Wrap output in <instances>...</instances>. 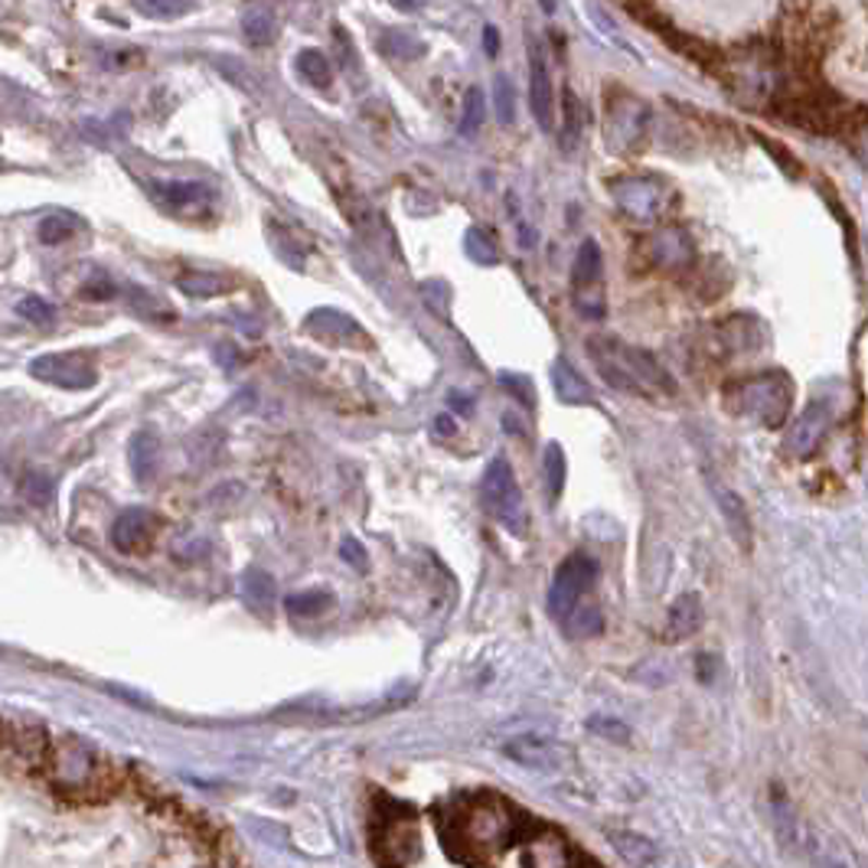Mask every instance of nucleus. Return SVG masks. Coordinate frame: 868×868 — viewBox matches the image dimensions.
I'll use <instances>...</instances> for the list:
<instances>
[{"instance_id":"obj_1","label":"nucleus","mask_w":868,"mask_h":868,"mask_svg":"<svg viewBox=\"0 0 868 868\" xmlns=\"http://www.w3.org/2000/svg\"><path fill=\"white\" fill-rule=\"evenodd\" d=\"M588 357L594 360L598 373L620 393L630 396H676V379L660 366V360L640 347H630L617 337H594L588 340Z\"/></svg>"},{"instance_id":"obj_2","label":"nucleus","mask_w":868,"mask_h":868,"mask_svg":"<svg viewBox=\"0 0 868 868\" xmlns=\"http://www.w3.org/2000/svg\"><path fill=\"white\" fill-rule=\"evenodd\" d=\"M791 402H794V386L784 373H758L728 389V409L764 429L784 425L791 415Z\"/></svg>"},{"instance_id":"obj_3","label":"nucleus","mask_w":868,"mask_h":868,"mask_svg":"<svg viewBox=\"0 0 868 868\" xmlns=\"http://www.w3.org/2000/svg\"><path fill=\"white\" fill-rule=\"evenodd\" d=\"M480 499L486 506V513L509 532L522 535L526 529V509H522V493L516 483V473L509 467L506 457H493L483 470L480 480Z\"/></svg>"},{"instance_id":"obj_4","label":"nucleus","mask_w":868,"mask_h":868,"mask_svg":"<svg viewBox=\"0 0 868 868\" xmlns=\"http://www.w3.org/2000/svg\"><path fill=\"white\" fill-rule=\"evenodd\" d=\"M607 193L617 203V209L637 222L660 219L673 203V190L653 177H617L607 183Z\"/></svg>"},{"instance_id":"obj_5","label":"nucleus","mask_w":868,"mask_h":868,"mask_svg":"<svg viewBox=\"0 0 868 868\" xmlns=\"http://www.w3.org/2000/svg\"><path fill=\"white\" fill-rule=\"evenodd\" d=\"M594 581H598V565L588 555H581V552L568 555L558 565L555 578H552V588H548V614L565 624L575 614V607L584 601V594L594 588Z\"/></svg>"},{"instance_id":"obj_6","label":"nucleus","mask_w":868,"mask_h":868,"mask_svg":"<svg viewBox=\"0 0 868 868\" xmlns=\"http://www.w3.org/2000/svg\"><path fill=\"white\" fill-rule=\"evenodd\" d=\"M650 134V108L640 101V98H617L607 105V114H604V141L611 150H617L620 157L634 154L643 147Z\"/></svg>"},{"instance_id":"obj_7","label":"nucleus","mask_w":868,"mask_h":868,"mask_svg":"<svg viewBox=\"0 0 868 868\" xmlns=\"http://www.w3.org/2000/svg\"><path fill=\"white\" fill-rule=\"evenodd\" d=\"M128 784L124 781H108L88 794H79V797H69L62 804H52V807H0V856H10V840L16 833V827L23 830V823H39L43 813H56V810H65V807H75V804H92V800H108V797H118L124 794Z\"/></svg>"},{"instance_id":"obj_8","label":"nucleus","mask_w":868,"mask_h":868,"mask_svg":"<svg viewBox=\"0 0 868 868\" xmlns=\"http://www.w3.org/2000/svg\"><path fill=\"white\" fill-rule=\"evenodd\" d=\"M29 376L46 383V386H56V389H65V393H79V389H92L98 373L95 366L85 360V357H75V353H49V357H39L29 363Z\"/></svg>"},{"instance_id":"obj_9","label":"nucleus","mask_w":868,"mask_h":868,"mask_svg":"<svg viewBox=\"0 0 868 868\" xmlns=\"http://www.w3.org/2000/svg\"><path fill=\"white\" fill-rule=\"evenodd\" d=\"M529 108L542 131L555 128V88H552V62L548 49L532 36L529 39Z\"/></svg>"},{"instance_id":"obj_10","label":"nucleus","mask_w":868,"mask_h":868,"mask_svg":"<svg viewBox=\"0 0 868 868\" xmlns=\"http://www.w3.org/2000/svg\"><path fill=\"white\" fill-rule=\"evenodd\" d=\"M830 422H833V409H830V402H810L807 406V412L804 415H797V422L791 425V432H787V450L794 454V457H810L813 450H817V444L823 441V434H827V429H830Z\"/></svg>"},{"instance_id":"obj_11","label":"nucleus","mask_w":868,"mask_h":868,"mask_svg":"<svg viewBox=\"0 0 868 868\" xmlns=\"http://www.w3.org/2000/svg\"><path fill=\"white\" fill-rule=\"evenodd\" d=\"M154 532H157L154 513L144 509V506H131V509H124L114 519L111 545L121 548V552H147V545L154 542Z\"/></svg>"},{"instance_id":"obj_12","label":"nucleus","mask_w":868,"mask_h":868,"mask_svg":"<svg viewBox=\"0 0 868 868\" xmlns=\"http://www.w3.org/2000/svg\"><path fill=\"white\" fill-rule=\"evenodd\" d=\"M712 343L722 347V357H742L764 343V327L755 317H732L712 330Z\"/></svg>"},{"instance_id":"obj_13","label":"nucleus","mask_w":868,"mask_h":868,"mask_svg":"<svg viewBox=\"0 0 868 868\" xmlns=\"http://www.w3.org/2000/svg\"><path fill=\"white\" fill-rule=\"evenodd\" d=\"M647 258H653L656 268H666V272H676V268H686L692 262V242L686 239V232L679 229H666V232H653L647 239Z\"/></svg>"},{"instance_id":"obj_14","label":"nucleus","mask_w":868,"mask_h":868,"mask_svg":"<svg viewBox=\"0 0 868 868\" xmlns=\"http://www.w3.org/2000/svg\"><path fill=\"white\" fill-rule=\"evenodd\" d=\"M150 190L170 209H200L213 200V186L203 180H157Z\"/></svg>"},{"instance_id":"obj_15","label":"nucleus","mask_w":868,"mask_h":868,"mask_svg":"<svg viewBox=\"0 0 868 868\" xmlns=\"http://www.w3.org/2000/svg\"><path fill=\"white\" fill-rule=\"evenodd\" d=\"M304 327H308V334H314L317 340H324V343H350L347 337H353V343L357 347H363L366 340V334L347 317V314H340V311H330V308H321L317 314H311L308 321H304Z\"/></svg>"},{"instance_id":"obj_16","label":"nucleus","mask_w":868,"mask_h":868,"mask_svg":"<svg viewBox=\"0 0 868 868\" xmlns=\"http://www.w3.org/2000/svg\"><path fill=\"white\" fill-rule=\"evenodd\" d=\"M601 272H604V258H601V249L594 239H584L581 249H578V258H575V291H578V304L588 301V294H594L601 301Z\"/></svg>"},{"instance_id":"obj_17","label":"nucleus","mask_w":868,"mask_h":868,"mask_svg":"<svg viewBox=\"0 0 868 868\" xmlns=\"http://www.w3.org/2000/svg\"><path fill=\"white\" fill-rule=\"evenodd\" d=\"M552 386H555V399L558 402H565V406H594V389H591V383L568 363V360H555L552 363Z\"/></svg>"},{"instance_id":"obj_18","label":"nucleus","mask_w":868,"mask_h":868,"mask_svg":"<svg viewBox=\"0 0 868 868\" xmlns=\"http://www.w3.org/2000/svg\"><path fill=\"white\" fill-rule=\"evenodd\" d=\"M709 486H712L715 503H719V509H722V516H725V522H728V529H732V539H735L745 552H751V545H755V529H751V519H748L745 503L738 499V493H732V490L722 486L719 480H712Z\"/></svg>"},{"instance_id":"obj_19","label":"nucleus","mask_w":868,"mask_h":868,"mask_svg":"<svg viewBox=\"0 0 868 868\" xmlns=\"http://www.w3.org/2000/svg\"><path fill=\"white\" fill-rule=\"evenodd\" d=\"M706 620V607H702V598L699 594H683L676 598V604L670 607V637L683 640V637H692Z\"/></svg>"},{"instance_id":"obj_20","label":"nucleus","mask_w":868,"mask_h":868,"mask_svg":"<svg viewBox=\"0 0 868 868\" xmlns=\"http://www.w3.org/2000/svg\"><path fill=\"white\" fill-rule=\"evenodd\" d=\"M128 463H131L134 480L147 483L157 473V463H160V444H157V437L147 432L134 434L131 444H128Z\"/></svg>"},{"instance_id":"obj_21","label":"nucleus","mask_w":868,"mask_h":868,"mask_svg":"<svg viewBox=\"0 0 868 868\" xmlns=\"http://www.w3.org/2000/svg\"><path fill=\"white\" fill-rule=\"evenodd\" d=\"M581 134H584V111L581 101L571 88L562 92V128H558V144L565 154H575L581 147Z\"/></svg>"},{"instance_id":"obj_22","label":"nucleus","mask_w":868,"mask_h":868,"mask_svg":"<svg viewBox=\"0 0 868 868\" xmlns=\"http://www.w3.org/2000/svg\"><path fill=\"white\" fill-rule=\"evenodd\" d=\"M242 33L252 46H268L278 33V23H275V13L272 7H249L245 16H242Z\"/></svg>"},{"instance_id":"obj_23","label":"nucleus","mask_w":868,"mask_h":868,"mask_svg":"<svg viewBox=\"0 0 868 868\" xmlns=\"http://www.w3.org/2000/svg\"><path fill=\"white\" fill-rule=\"evenodd\" d=\"M242 598L252 604V607H272L275 598H278V588H275V578L262 568H249L242 575Z\"/></svg>"},{"instance_id":"obj_24","label":"nucleus","mask_w":868,"mask_h":868,"mask_svg":"<svg viewBox=\"0 0 868 868\" xmlns=\"http://www.w3.org/2000/svg\"><path fill=\"white\" fill-rule=\"evenodd\" d=\"M177 288L190 298H219V294H229L236 285L222 275H203V272H190L177 281Z\"/></svg>"},{"instance_id":"obj_25","label":"nucleus","mask_w":868,"mask_h":868,"mask_svg":"<svg viewBox=\"0 0 868 868\" xmlns=\"http://www.w3.org/2000/svg\"><path fill=\"white\" fill-rule=\"evenodd\" d=\"M75 229H79V219H75L72 213H65V209H56V213H49V216L39 222L36 232H39V242H43V245H59V242L72 239Z\"/></svg>"},{"instance_id":"obj_26","label":"nucleus","mask_w":868,"mask_h":868,"mask_svg":"<svg viewBox=\"0 0 868 868\" xmlns=\"http://www.w3.org/2000/svg\"><path fill=\"white\" fill-rule=\"evenodd\" d=\"M463 249H467V255H470L477 265H496V262H499V245H496L493 232H486V229H480V226L467 229V236H463Z\"/></svg>"},{"instance_id":"obj_27","label":"nucleus","mask_w":868,"mask_h":868,"mask_svg":"<svg viewBox=\"0 0 868 868\" xmlns=\"http://www.w3.org/2000/svg\"><path fill=\"white\" fill-rule=\"evenodd\" d=\"M294 65H298V72L311 82V85H317V88H324V85H330V62H327V56L321 52V49H301L298 52V59H294Z\"/></svg>"},{"instance_id":"obj_28","label":"nucleus","mask_w":868,"mask_h":868,"mask_svg":"<svg viewBox=\"0 0 868 868\" xmlns=\"http://www.w3.org/2000/svg\"><path fill=\"white\" fill-rule=\"evenodd\" d=\"M565 450L562 444H545V486H548V503H558L565 490Z\"/></svg>"},{"instance_id":"obj_29","label":"nucleus","mask_w":868,"mask_h":868,"mask_svg":"<svg viewBox=\"0 0 868 868\" xmlns=\"http://www.w3.org/2000/svg\"><path fill=\"white\" fill-rule=\"evenodd\" d=\"M493 108H496L499 124L509 128L516 121V88H513L509 75H496L493 79Z\"/></svg>"},{"instance_id":"obj_30","label":"nucleus","mask_w":868,"mask_h":868,"mask_svg":"<svg viewBox=\"0 0 868 868\" xmlns=\"http://www.w3.org/2000/svg\"><path fill=\"white\" fill-rule=\"evenodd\" d=\"M565 630L571 634V637H594L598 630H601V611L594 607V604H578L575 607V614L565 620Z\"/></svg>"},{"instance_id":"obj_31","label":"nucleus","mask_w":868,"mask_h":868,"mask_svg":"<svg viewBox=\"0 0 868 868\" xmlns=\"http://www.w3.org/2000/svg\"><path fill=\"white\" fill-rule=\"evenodd\" d=\"M330 604H334V598H330L327 591H301V594H291V598H288V611H291V614H301V617L324 614Z\"/></svg>"},{"instance_id":"obj_32","label":"nucleus","mask_w":868,"mask_h":868,"mask_svg":"<svg viewBox=\"0 0 868 868\" xmlns=\"http://www.w3.org/2000/svg\"><path fill=\"white\" fill-rule=\"evenodd\" d=\"M486 118V101H483V92L480 88H470L467 92V101H463V118H460V134H477L480 124Z\"/></svg>"},{"instance_id":"obj_33","label":"nucleus","mask_w":868,"mask_h":868,"mask_svg":"<svg viewBox=\"0 0 868 868\" xmlns=\"http://www.w3.org/2000/svg\"><path fill=\"white\" fill-rule=\"evenodd\" d=\"M16 311H20V317L29 321V324H46V321H52V304H46V301L36 298V294L23 298V301L16 304Z\"/></svg>"},{"instance_id":"obj_34","label":"nucleus","mask_w":868,"mask_h":868,"mask_svg":"<svg viewBox=\"0 0 868 868\" xmlns=\"http://www.w3.org/2000/svg\"><path fill=\"white\" fill-rule=\"evenodd\" d=\"M134 10L144 13V16H154V20H173V16H183L193 7L190 3H164V0H154V3H134Z\"/></svg>"},{"instance_id":"obj_35","label":"nucleus","mask_w":868,"mask_h":868,"mask_svg":"<svg viewBox=\"0 0 868 868\" xmlns=\"http://www.w3.org/2000/svg\"><path fill=\"white\" fill-rule=\"evenodd\" d=\"M386 52L412 59V56H419V52H422V43H419V39H412V36H406V33H389V39H386Z\"/></svg>"},{"instance_id":"obj_36","label":"nucleus","mask_w":868,"mask_h":868,"mask_svg":"<svg viewBox=\"0 0 868 868\" xmlns=\"http://www.w3.org/2000/svg\"><path fill=\"white\" fill-rule=\"evenodd\" d=\"M499 383H503V386H513L509 393H513L522 406H532V402H535V396H532V383H526L522 376H499Z\"/></svg>"},{"instance_id":"obj_37","label":"nucleus","mask_w":868,"mask_h":868,"mask_svg":"<svg viewBox=\"0 0 868 868\" xmlns=\"http://www.w3.org/2000/svg\"><path fill=\"white\" fill-rule=\"evenodd\" d=\"M82 298H88V301H108V298H114V285H111L108 278H101V281H88V285L82 288Z\"/></svg>"},{"instance_id":"obj_38","label":"nucleus","mask_w":868,"mask_h":868,"mask_svg":"<svg viewBox=\"0 0 868 868\" xmlns=\"http://www.w3.org/2000/svg\"><path fill=\"white\" fill-rule=\"evenodd\" d=\"M340 555L347 558V562H353V565H366V552L360 548V542H353V539H347L343 545H340Z\"/></svg>"},{"instance_id":"obj_39","label":"nucleus","mask_w":868,"mask_h":868,"mask_svg":"<svg viewBox=\"0 0 868 868\" xmlns=\"http://www.w3.org/2000/svg\"><path fill=\"white\" fill-rule=\"evenodd\" d=\"M483 46H486V56H496V52H499V36H496L493 26L483 29Z\"/></svg>"},{"instance_id":"obj_40","label":"nucleus","mask_w":868,"mask_h":868,"mask_svg":"<svg viewBox=\"0 0 868 868\" xmlns=\"http://www.w3.org/2000/svg\"><path fill=\"white\" fill-rule=\"evenodd\" d=\"M434 432H437V434H454V422H450V415H441V419L434 422Z\"/></svg>"},{"instance_id":"obj_41","label":"nucleus","mask_w":868,"mask_h":868,"mask_svg":"<svg viewBox=\"0 0 868 868\" xmlns=\"http://www.w3.org/2000/svg\"><path fill=\"white\" fill-rule=\"evenodd\" d=\"M0 170H3V164H0Z\"/></svg>"},{"instance_id":"obj_42","label":"nucleus","mask_w":868,"mask_h":868,"mask_svg":"<svg viewBox=\"0 0 868 868\" xmlns=\"http://www.w3.org/2000/svg\"><path fill=\"white\" fill-rule=\"evenodd\" d=\"M836 868H843V866H836Z\"/></svg>"}]
</instances>
